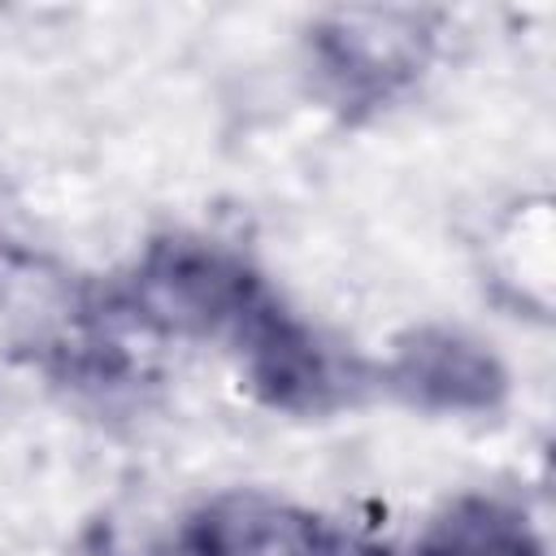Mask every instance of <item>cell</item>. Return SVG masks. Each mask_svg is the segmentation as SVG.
<instances>
[{"mask_svg": "<svg viewBox=\"0 0 556 556\" xmlns=\"http://www.w3.org/2000/svg\"><path fill=\"white\" fill-rule=\"evenodd\" d=\"M265 295V278L243 256L195 235L152 239L122 287L126 308L143 326L191 339L213 334L226 343Z\"/></svg>", "mask_w": 556, "mask_h": 556, "instance_id": "cell-1", "label": "cell"}, {"mask_svg": "<svg viewBox=\"0 0 556 556\" xmlns=\"http://www.w3.org/2000/svg\"><path fill=\"white\" fill-rule=\"evenodd\" d=\"M439 43L426 9H334L313 26V65L348 109H378L421 78Z\"/></svg>", "mask_w": 556, "mask_h": 556, "instance_id": "cell-2", "label": "cell"}, {"mask_svg": "<svg viewBox=\"0 0 556 556\" xmlns=\"http://www.w3.org/2000/svg\"><path fill=\"white\" fill-rule=\"evenodd\" d=\"M230 348L239 356L243 382L282 413H330L348 404L365 382L361 365L326 343L274 291L243 317Z\"/></svg>", "mask_w": 556, "mask_h": 556, "instance_id": "cell-3", "label": "cell"}, {"mask_svg": "<svg viewBox=\"0 0 556 556\" xmlns=\"http://www.w3.org/2000/svg\"><path fill=\"white\" fill-rule=\"evenodd\" d=\"M387 387L430 413H491L508 395L504 361L456 326H413L382 365Z\"/></svg>", "mask_w": 556, "mask_h": 556, "instance_id": "cell-4", "label": "cell"}, {"mask_svg": "<svg viewBox=\"0 0 556 556\" xmlns=\"http://www.w3.org/2000/svg\"><path fill=\"white\" fill-rule=\"evenodd\" d=\"M339 547L317 513L256 486L217 491L182 521L187 556H339Z\"/></svg>", "mask_w": 556, "mask_h": 556, "instance_id": "cell-5", "label": "cell"}, {"mask_svg": "<svg viewBox=\"0 0 556 556\" xmlns=\"http://www.w3.org/2000/svg\"><path fill=\"white\" fill-rule=\"evenodd\" d=\"M417 556H547L534 521L500 495H460L430 517Z\"/></svg>", "mask_w": 556, "mask_h": 556, "instance_id": "cell-6", "label": "cell"}]
</instances>
